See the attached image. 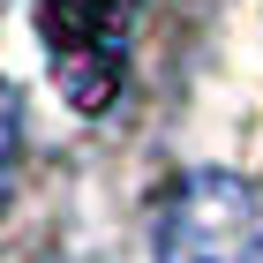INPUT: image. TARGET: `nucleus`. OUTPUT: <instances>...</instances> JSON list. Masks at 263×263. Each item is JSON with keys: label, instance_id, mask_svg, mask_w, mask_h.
<instances>
[{"label": "nucleus", "instance_id": "obj_2", "mask_svg": "<svg viewBox=\"0 0 263 263\" xmlns=\"http://www.w3.org/2000/svg\"><path fill=\"white\" fill-rule=\"evenodd\" d=\"M45 45H53V83L68 90L76 113H105L128 76V30L136 0H45L38 8Z\"/></svg>", "mask_w": 263, "mask_h": 263}, {"label": "nucleus", "instance_id": "obj_3", "mask_svg": "<svg viewBox=\"0 0 263 263\" xmlns=\"http://www.w3.org/2000/svg\"><path fill=\"white\" fill-rule=\"evenodd\" d=\"M8 158H15V90L0 83V173H8Z\"/></svg>", "mask_w": 263, "mask_h": 263}, {"label": "nucleus", "instance_id": "obj_1", "mask_svg": "<svg viewBox=\"0 0 263 263\" xmlns=\"http://www.w3.org/2000/svg\"><path fill=\"white\" fill-rule=\"evenodd\" d=\"M158 263H263V196L203 165L158 211Z\"/></svg>", "mask_w": 263, "mask_h": 263}]
</instances>
